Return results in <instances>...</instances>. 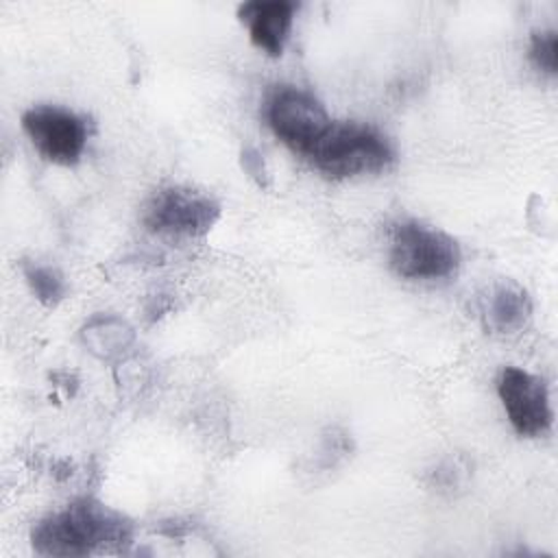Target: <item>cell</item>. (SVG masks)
Returning <instances> with one entry per match:
<instances>
[{"label": "cell", "instance_id": "cell-13", "mask_svg": "<svg viewBox=\"0 0 558 558\" xmlns=\"http://www.w3.org/2000/svg\"><path fill=\"white\" fill-rule=\"evenodd\" d=\"M242 168L248 177H253L259 185H268V170L262 159V155L255 148H244L242 150Z\"/></svg>", "mask_w": 558, "mask_h": 558}, {"label": "cell", "instance_id": "cell-12", "mask_svg": "<svg viewBox=\"0 0 558 558\" xmlns=\"http://www.w3.org/2000/svg\"><path fill=\"white\" fill-rule=\"evenodd\" d=\"M527 54L536 70H541L549 76H556V72H558V33L554 28L534 31L530 37Z\"/></svg>", "mask_w": 558, "mask_h": 558}, {"label": "cell", "instance_id": "cell-9", "mask_svg": "<svg viewBox=\"0 0 558 558\" xmlns=\"http://www.w3.org/2000/svg\"><path fill=\"white\" fill-rule=\"evenodd\" d=\"M480 314L486 329L497 333H512L525 327L532 316V301L527 292L514 281H499L486 290L480 301Z\"/></svg>", "mask_w": 558, "mask_h": 558}, {"label": "cell", "instance_id": "cell-10", "mask_svg": "<svg viewBox=\"0 0 558 558\" xmlns=\"http://www.w3.org/2000/svg\"><path fill=\"white\" fill-rule=\"evenodd\" d=\"M81 340L100 360L120 357L135 340L133 327L116 314H96L81 329Z\"/></svg>", "mask_w": 558, "mask_h": 558}, {"label": "cell", "instance_id": "cell-11", "mask_svg": "<svg viewBox=\"0 0 558 558\" xmlns=\"http://www.w3.org/2000/svg\"><path fill=\"white\" fill-rule=\"evenodd\" d=\"M22 275H24L31 292L35 294V299L46 307L59 305L68 294V283H65L63 272L52 264L24 262Z\"/></svg>", "mask_w": 558, "mask_h": 558}, {"label": "cell", "instance_id": "cell-2", "mask_svg": "<svg viewBox=\"0 0 558 558\" xmlns=\"http://www.w3.org/2000/svg\"><path fill=\"white\" fill-rule=\"evenodd\" d=\"M305 159L329 179H349L386 170L395 161V148L371 124L331 120Z\"/></svg>", "mask_w": 558, "mask_h": 558}, {"label": "cell", "instance_id": "cell-3", "mask_svg": "<svg viewBox=\"0 0 558 558\" xmlns=\"http://www.w3.org/2000/svg\"><path fill=\"white\" fill-rule=\"evenodd\" d=\"M462 259L458 242L425 222L401 220L390 229L388 262L403 279H442L458 270Z\"/></svg>", "mask_w": 558, "mask_h": 558}, {"label": "cell", "instance_id": "cell-6", "mask_svg": "<svg viewBox=\"0 0 558 558\" xmlns=\"http://www.w3.org/2000/svg\"><path fill=\"white\" fill-rule=\"evenodd\" d=\"M22 129L37 153L59 166H74L87 146L83 116L59 105H37L22 113Z\"/></svg>", "mask_w": 558, "mask_h": 558}, {"label": "cell", "instance_id": "cell-1", "mask_svg": "<svg viewBox=\"0 0 558 558\" xmlns=\"http://www.w3.org/2000/svg\"><path fill=\"white\" fill-rule=\"evenodd\" d=\"M133 538V523L94 497H81L63 510L39 519L31 532L33 549L41 556H89L122 547Z\"/></svg>", "mask_w": 558, "mask_h": 558}, {"label": "cell", "instance_id": "cell-7", "mask_svg": "<svg viewBox=\"0 0 558 558\" xmlns=\"http://www.w3.org/2000/svg\"><path fill=\"white\" fill-rule=\"evenodd\" d=\"M497 395L519 436L536 438L549 432L554 412L547 386L541 377L519 366H504L497 377Z\"/></svg>", "mask_w": 558, "mask_h": 558}, {"label": "cell", "instance_id": "cell-8", "mask_svg": "<svg viewBox=\"0 0 558 558\" xmlns=\"http://www.w3.org/2000/svg\"><path fill=\"white\" fill-rule=\"evenodd\" d=\"M294 0H248L238 7V20L246 26L251 41L270 57H279L288 41L294 11Z\"/></svg>", "mask_w": 558, "mask_h": 558}, {"label": "cell", "instance_id": "cell-4", "mask_svg": "<svg viewBox=\"0 0 558 558\" xmlns=\"http://www.w3.org/2000/svg\"><path fill=\"white\" fill-rule=\"evenodd\" d=\"M218 218V201L185 185L161 187L142 207V225L148 231L174 238H201Z\"/></svg>", "mask_w": 558, "mask_h": 558}, {"label": "cell", "instance_id": "cell-5", "mask_svg": "<svg viewBox=\"0 0 558 558\" xmlns=\"http://www.w3.org/2000/svg\"><path fill=\"white\" fill-rule=\"evenodd\" d=\"M264 116L275 137L303 157L331 124L323 102L292 85H279L268 94Z\"/></svg>", "mask_w": 558, "mask_h": 558}]
</instances>
